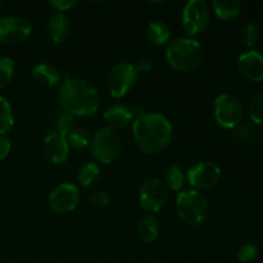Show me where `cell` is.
<instances>
[{
	"mask_svg": "<svg viewBox=\"0 0 263 263\" xmlns=\"http://www.w3.org/2000/svg\"><path fill=\"white\" fill-rule=\"evenodd\" d=\"M172 125L159 113H141L134 118L133 136L139 151L145 154H158L172 140Z\"/></svg>",
	"mask_w": 263,
	"mask_h": 263,
	"instance_id": "1",
	"label": "cell"
},
{
	"mask_svg": "<svg viewBox=\"0 0 263 263\" xmlns=\"http://www.w3.org/2000/svg\"><path fill=\"white\" fill-rule=\"evenodd\" d=\"M58 102L63 112L73 117H90L99 109L100 97L90 81L68 77L59 87Z\"/></svg>",
	"mask_w": 263,
	"mask_h": 263,
	"instance_id": "2",
	"label": "cell"
},
{
	"mask_svg": "<svg viewBox=\"0 0 263 263\" xmlns=\"http://www.w3.org/2000/svg\"><path fill=\"white\" fill-rule=\"evenodd\" d=\"M170 66L177 72H192L203 63L204 51L197 40L190 37H177L170 41L166 50Z\"/></svg>",
	"mask_w": 263,
	"mask_h": 263,
	"instance_id": "3",
	"label": "cell"
},
{
	"mask_svg": "<svg viewBox=\"0 0 263 263\" xmlns=\"http://www.w3.org/2000/svg\"><path fill=\"white\" fill-rule=\"evenodd\" d=\"M177 217L190 226H199L210 213V204L204 195L198 190H184L176 198Z\"/></svg>",
	"mask_w": 263,
	"mask_h": 263,
	"instance_id": "4",
	"label": "cell"
},
{
	"mask_svg": "<svg viewBox=\"0 0 263 263\" xmlns=\"http://www.w3.org/2000/svg\"><path fill=\"white\" fill-rule=\"evenodd\" d=\"M122 151V139L117 130L103 127L91 138L90 153L94 161L102 164H110L117 161Z\"/></svg>",
	"mask_w": 263,
	"mask_h": 263,
	"instance_id": "5",
	"label": "cell"
},
{
	"mask_svg": "<svg viewBox=\"0 0 263 263\" xmlns=\"http://www.w3.org/2000/svg\"><path fill=\"white\" fill-rule=\"evenodd\" d=\"M213 117L221 127L228 130L236 128L243 122L244 110L241 103L230 94L218 95L213 103Z\"/></svg>",
	"mask_w": 263,
	"mask_h": 263,
	"instance_id": "6",
	"label": "cell"
},
{
	"mask_svg": "<svg viewBox=\"0 0 263 263\" xmlns=\"http://www.w3.org/2000/svg\"><path fill=\"white\" fill-rule=\"evenodd\" d=\"M138 71L135 64L130 62H118L110 68L107 79V87L110 97L120 99L125 97L138 80Z\"/></svg>",
	"mask_w": 263,
	"mask_h": 263,
	"instance_id": "7",
	"label": "cell"
},
{
	"mask_svg": "<svg viewBox=\"0 0 263 263\" xmlns=\"http://www.w3.org/2000/svg\"><path fill=\"white\" fill-rule=\"evenodd\" d=\"M211 13L207 3L203 0H190L182 10V27L189 36L205 32L210 26Z\"/></svg>",
	"mask_w": 263,
	"mask_h": 263,
	"instance_id": "8",
	"label": "cell"
},
{
	"mask_svg": "<svg viewBox=\"0 0 263 263\" xmlns=\"http://www.w3.org/2000/svg\"><path fill=\"white\" fill-rule=\"evenodd\" d=\"M168 200V189L161 179H148L139 190V203L148 212H159Z\"/></svg>",
	"mask_w": 263,
	"mask_h": 263,
	"instance_id": "9",
	"label": "cell"
},
{
	"mask_svg": "<svg viewBox=\"0 0 263 263\" xmlns=\"http://www.w3.org/2000/svg\"><path fill=\"white\" fill-rule=\"evenodd\" d=\"M187 181L195 190H208L215 187L221 180V168L210 161L193 164L186 174Z\"/></svg>",
	"mask_w": 263,
	"mask_h": 263,
	"instance_id": "10",
	"label": "cell"
},
{
	"mask_svg": "<svg viewBox=\"0 0 263 263\" xmlns=\"http://www.w3.org/2000/svg\"><path fill=\"white\" fill-rule=\"evenodd\" d=\"M32 32V26L25 18L7 15L0 18V43L15 45L25 41Z\"/></svg>",
	"mask_w": 263,
	"mask_h": 263,
	"instance_id": "11",
	"label": "cell"
},
{
	"mask_svg": "<svg viewBox=\"0 0 263 263\" xmlns=\"http://www.w3.org/2000/svg\"><path fill=\"white\" fill-rule=\"evenodd\" d=\"M80 203V190L76 185L64 184L58 185L49 194V205L57 213H68L77 208Z\"/></svg>",
	"mask_w": 263,
	"mask_h": 263,
	"instance_id": "12",
	"label": "cell"
},
{
	"mask_svg": "<svg viewBox=\"0 0 263 263\" xmlns=\"http://www.w3.org/2000/svg\"><path fill=\"white\" fill-rule=\"evenodd\" d=\"M44 152L51 163L63 164L69 157V145L67 138L62 134L53 131L48 134L44 140Z\"/></svg>",
	"mask_w": 263,
	"mask_h": 263,
	"instance_id": "13",
	"label": "cell"
},
{
	"mask_svg": "<svg viewBox=\"0 0 263 263\" xmlns=\"http://www.w3.org/2000/svg\"><path fill=\"white\" fill-rule=\"evenodd\" d=\"M238 71L244 79L258 82L263 80V55L257 50H248L238 58Z\"/></svg>",
	"mask_w": 263,
	"mask_h": 263,
	"instance_id": "14",
	"label": "cell"
},
{
	"mask_svg": "<svg viewBox=\"0 0 263 263\" xmlns=\"http://www.w3.org/2000/svg\"><path fill=\"white\" fill-rule=\"evenodd\" d=\"M105 122L112 128L127 127L131 122H134L133 108L123 104H113L108 107L103 113Z\"/></svg>",
	"mask_w": 263,
	"mask_h": 263,
	"instance_id": "15",
	"label": "cell"
},
{
	"mask_svg": "<svg viewBox=\"0 0 263 263\" xmlns=\"http://www.w3.org/2000/svg\"><path fill=\"white\" fill-rule=\"evenodd\" d=\"M48 35L54 44H62L67 40L71 32V23L64 13H58L51 15L48 22Z\"/></svg>",
	"mask_w": 263,
	"mask_h": 263,
	"instance_id": "16",
	"label": "cell"
},
{
	"mask_svg": "<svg viewBox=\"0 0 263 263\" xmlns=\"http://www.w3.org/2000/svg\"><path fill=\"white\" fill-rule=\"evenodd\" d=\"M33 80L45 87H55L62 81V73L55 66L49 63L36 64L31 71Z\"/></svg>",
	"mask_w": 263,
	"mask_h": 263,
	"instance_id": "17",
	"label": "cell"
},
{
	"mask_svg": "<svg viewBox=\"0 0 263 263\" xmlns=\"http://www.w3.org/2000/svg\"><path fill=\"white\" fill-rule=\"evenodd\" d=\"M145 36L149 43L157 46H163L168 44L170 39H171V31H170L168 26L162 21H153L146 26Z\"/></svg>",
	"mask_w": 263,
	"mask_h": 263,
	"instance_id": "18",
	"label": "cell"
},
{
	"mask_svg": "<svg viewBox=\"0 0 263 263\" xmlns=\"http://www.w3.org/2000/svg\"><path fill=\"white\" fill-rule=\"evenodd\" d=\"M159 231H161L159 221L154 216H145L139 221L138 235L143 243H153L159 236Z\"/></svg>",
	"mask_w": 263,
	"mask_h": 263,
	"instance_id": "19",
	"label": "cell"
},
{
	"mask_svg": "<svg viewBox=\"0 0 263 263\" xmlns=\"http://www.w3.org/2000/svg\"><path fill=\"white\" fill-rule=\"evenodd\" d=\"M216 15L222 21H231L240 13L241 4L238 0H215L212 3Z\"/></svg>",
	"mask_w": 263,
	"mask_h": 263,
	"instance_id": "20",
	"label": "cell"
},
{
	"mask_svg": "<svg viewBox=\"0 0 263 263\" xmlns=\"http://www.w3.org/2000/svg\"><path fill=\"white\" fill-rule=\"evenodd\" d=\"M164 184L174 192H180L185 184V174L177 164H171L164 171Z\"/></svg>",
	"mask_w": 263,
	"mask_h": 263,
	"instance_id": "21",
	"label": "cell"
},
{
	"mask_svg": "<svg viewBox=\"0 0 263 263\" xmlns=\"http://www.w3.org/2000/svg\"><path fill=\"white\" fill-rule=\"evenodd\" d=\"M66 138L68 145L76 151H82L91 143V136H90L89 131L84 127H73Z\"/></svg>",
	"mask_w": 263,
	"mask_h": 263,
	"instance_id": "22",
	"label": "cell"
},
{
	"mask_svg": "<svg viewBox=\"0 0 263 263\" xmlns=\"http://www.w3.org/2000/svg\"><path fill=\"white\" fill-rule=\"evenodd\" d=\"M99 176L100 168L94 162H87V163L82 164L79 168V172H77V180H79L80 185L84 187H87L94 184V182H97Z\"/></svg>",
	"mask_w": 263,
	"mask_h": 263,
	"instance_id": "23",
	"label": "cell"
},
{
	"mask_svg": "<svg viewBox=\"0 0 263 263\" xmlns=\"http://www.w3.org/2000/svg\"><path fill=\"white\" fill-rule=\"evenodd\" d=\"M14 125V116L10 103L4 97H0V136L9 133Z\"/></svg>",
	"mask_w": 263,
	"mask_h": 263,
	"instance_id": "24",
	"label": "cell"
},
{
	"mask_svg": "<svg viewBox=\"0 0 263 263\" xmlns=\"http://www.w3.org/2000/svg\"><path fill=\"white\" fill-rule=\"evenodd\" d=\"M248 112L251 120L256 125L263 126V91L256 92L251 98L248 104Z\"/></svg>",
	"mask_w": 263,
	"mask_h": 263,
	"instance_id": "25",
	"label": "cell"
},
{
	"mask_svg": "<svg viewBox=\"0 0 263 263\" xmlns=\"http://www.w3.org/2000/svg\"><path fill=\"white\" fill-rule=\"evenodd\" d=\"M14 74V62L9 57H0V87H4L12 81Z\"/></svg>",
	"mask_w": 263,
	"mask_h": 263,
	"instance_id": "26",
	"label": "cell"
},
{
	"mask_svg": "<svg viewBox=\"0 0 263 263\" xmlns=\"http://www.w3.org/2000/svg\"><path fill=\"white\" fill-rule=\"evenodd\" d=\"M258 36H259L258 26L253 22L247 23V25L243 27V30H241V33H240L241 45L247 46V48H251V46H253L254 44L257 43Z\"/></svg>",
	"mask_w": 263,
	"mask_h": 263,
	"instance_id": "27",
	"label": "cell"
},
{
	"mask_svg": "<svg viewBox=\"0 0 263 263\" xmlns=\"http://www.w3.org/2000/svg\"><path fill=\"white\" fill-rule=\"evenodd\" d=\"M74 127V120L73 116L68 115V113L63 112L57 117L55 120V131L62 134V135L67 136L69 131Z\"/></svg>",
	"mask_w": 263,
	"mask_h": 263,
	"instance_id": "28",
	"label": "cell"
},
{
	"mask_svg": "<svg viewBox=\"0 0 263 263\" xmlns=\"http://www.w3.org/2000/svg\"><path fill=\"white\" fill-rule=\"evenodd\" d=\"M258 256V248L254 244H244L238 251V261L240 263H249L257 258Z\"/></svg>",
	"mask_w": 263,
	"mask_h": 263,
	"instance_id": "29",
	"label": "cell"
},
{
	"mask_svg": "<svg viewBox=\"0 0 263 263\" xmlns=\"http://www.w3.org/2000/svg\"><path fill=\"white\" fill-rule=\"evenodd\" d=\"M89 202L95 208H105L110 204V195L107 192L98 190V192H94L90 194Z\"/></svg>",
	"mask_w": 263,
	"mask_h": 263,
	"instance_id": "30",
	"label": "cell"
},
{
	"mask_svg": "<svg viewBox=\"0 0 263 263\" xmlns=\"http://www.w3.org/2000/svg\"><path fill=\"white\" fill-rule=\"evenodd\" d=\"M77 4H79V2H76V0H50V2H48L49 7L53 8L54 10H58V13L71 10Z\"/></svg>",
	"mask_w": 263,
	"mask_h": 263,
	"instance_id": "31",
	"label": "cell"
},
{
	"mask_svg": "<svg viewBox=\"0 0 263 263\" xmlns=\"http://www.w3.org/2000/svg\"><path fill=\"white\" fill-rule=\"evenodd\" d=\"M153 66H154L153 58H151V57H141V58L138 61V64L135 66V68L136 71H138V73H140V72L151 71V69L153 68Z\"/></svg>",
	"mask_w": 263,
	"mask_h": 263,
	"instance_id": "32",
	"label": "cell"
},
{
	"mask_svg": "<svg viewBox=\"0 0 263 263\" xmlns=\"http://www.w3.org/2000/svg\"><path fill=\"white\" fill-rule=\"evenodd\" d=\"M10 148H12V144L9 139L7 136H0V162L4 161L9 156Z\"/></svg>",
	"mask_w": 263,
	"mask_h": 263,
	"instance_id": "33",
	"label": "cell"
},
{
	"mask_svg": "<svg viewBox=\"0 0 263 263\" xmlns=\"http://www.w3.org/2000/svg\"><path fill=\"white\" fill-rule=\"evenodd\" d=\"M0 4H2V3H0Z\"/></svg>",
	"mask_w": 263,
	"mask_h": 263,
	"instance_id": "34",
	"label": "cell"
}]
</instances>
